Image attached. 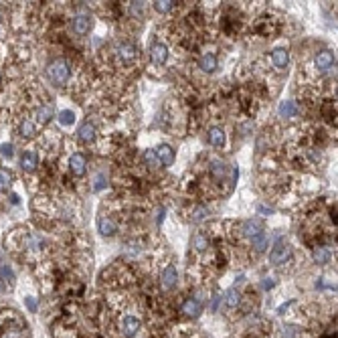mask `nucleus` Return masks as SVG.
<instances>
[{
  "label": "nucleus",
  "instance_id": "nucleus-22",
  "mask_svg": "<svg viewBox=\"0 0 338 338\" xmlns=\"http://www.w3.org/2000/svg\"><path fill=\"white\" fill-rule=\"evenodd\" d=\"M280 113L283 117H294L296 115V106H294V101H283V104L280 106Z\"/></svg>",
  "mask_w": 338,
  "mask_h": 338
},
{
  "label": "nucleus",
  "instance_id": "nucleus-29",
  "mask_svg": "<svg viewBox=\"0 0 338 338\" xmlns=\"http://www.w3.org/2000/svg\"><path fill=\"white\" fill-rule=\"evenodd\" d=\"M176 2H172V0H158V2H154V8L158 12H170L174 8Z\"/></svg>",
  "mask_w": 338,
  "mask_h": 338
},
{
  "label": "nucleus",
  "instance_id": "nucleus-18",
  "mask_svg": "<svg viewBox=\"0 0 338 338\" xmlns=\"http://www.w3.org/2000/svg\"><path fill=\"white\" fill-rule=\"evenodd\" d=\"M243 233L247 235V237H255V235H259L261 233V223L259 221H247L245 225H243Z\"/></svg>",
  "mask_w": 338,
  "mask_h": 338
},
{
  "label": "nucleus",
  "instance_id": "nucleus-4",
  "mask_svg": "<svg viewBox=\"0 0 338 338\" xmlns=\"http://www.w3.org/2000/svg\"><path fill=\"white\" fill-rule=\"evenodd\" d=\"M150 57H152V63L154 65H164L166 59H168V49L164 43H154L150 49Z\"/></svg>",
  "mask_w": 338,
  "mask_h": 338
},
{
  "label": "nucleus",
  "instance_id": "nucleus-6",
  "mask_svg": "<svg viewBox=\"0 0 338 338\" xmlns=\"http://www.w3.org/2000/svg\"><path fill=\"white\" fill-rule=\"evenodd\" d=\"M138 328H140V320L136 316H126L122 320V334H124V338H132L134 334L138 332Z\"/></svg>",
  "mask_w": 338,
  "mask_h": 338
},
{
  "label": "nucleus",
  "instance_id": "nucleus-20",
  "mask_svg": "<svg viewBox=\"0 0 338 338\" xmlns=\"http://www.w3.org/2000/svg\"><path fill=\"white\" fill-rule=\"evenodd\" d=\"M51 117H53V108H51V106H43V108L37 110V120L41 124H47Z\"/></svg>",
  "mask_w": 338,
  "mask_h": 338
},
{
  "label": "nucleus",
  "instance_id": "nucleus-32",
  "mask_svg": "<svg viewBox=\"0 0 338 338\" xmlns=\"http://www.w3.org/2000/svg\"><path fill=\"white\" fill-rule=\"evenodd\" d=\"M130 14L134 19H142L144 16V4L142 2H130Z\"/></svg>",
  "mask_w": 338,
  "mask_h": 338
},
{
  "label": "nucleus",
  "instance_id": "nucleus-37",
  "mask_svg": "<svg viewBox=\"0 0 338 338\" xmlns=\"http://www.w3.org/2000/svg\"><path fill=\"white\" fill-rule=\"evenodd\" d=\"M272 285H274V282H272V280H267V282H263V288H272Z\"/></svg>",
  "mask_w": 338,
  "mask_h": 338
},
{
  "label": "nucleus",
  "instance_id": "nucleus-16",
  "mask_svg": "<svg viewBox=\"0 0 338 338\" xmlns=\"http://www.w3.org/2000/svg\"><path fill=\"white\" fill-rule=\"evenodd\" d=\"M272 61H274V65H276V67L283 69V67L288 65V61H290L288 51H285V49H276L274 53H272Z\"/></svg>",
  "mask_w": 338,
  "mask_h": 338
},
{
  "label": "nucleus",
  "instance_id": "nucleus-5",
  "mask_svg": "<svg viewBox=\"0 0 338 338\" xmlns=\"http://www.w3.org/2000/svg\"><path fill=\"white\" fill-rule=\"evenodd\" d=\"M91 28V19L87 14H77L75 19H73V30H75V35L83 37V35H87Z\"/></svg>",
  "mask_w": 338,
  "mask_h": 338
},
{
  "label": "nucleus",
  "instance_id": "nucleus-27",
  "mask_svg": "<svg viewBox=\"0 0 338 338\" xmlns=\"http://www.w3.org/2000/svg\"><path fill=\"white\" fill-rule=\"evenodd\" d=\"M142 158H144V162H146V164H148L150 168H156V166H158V162H160V160H158V156H156V152H154V150H146Z\"/></svg>",
  "mask_w": 338,
  "mask_h": 338
},
{
  "label": "nucleus",
  "instance_id": "nucleus-14",
  "mask_svg": "<svg viewBox=\"0 0 338 338\" xmlns=\"http://www.w3.org/2000/svg\"><path fill=\"white\" fill-rule=\"evenodd\" d=\"M77 136H79V140H83V142H91V140L95 138V126H93L91 122L81 124L79 130H77Z\"/></svg>",
  "mask_w": 338,
  "mask_h": 338
},
{
  "label": "nucleus",
  "instance_id": "nucleus-28",
  "mask_svg": "<svg viewBox=\"0 0 338 338\" xmlns=\"http://www.w3.org/2000/svg\"><path fill=\"white\" fill-rule=\"evenodd\" d=\"M211 172H213L215 178H223L225 176V164L219 162V160H213L211 162Z\"/></svg>",
  "mask_w": 338,
  "mask_h": 338
},
{
  "label": "nucleus",
  "instance_id": "nucleus-26",
  "mask_svg": "<svg viewBox=\"0 0 338 338\" xmlns=\"http://www.w3.org/2000/svg\"><path fill=\"white\" fill-rule=\"evenodd\" d=\"M251 243H253V247H255V251H257V253L265 251V247H267V239H265V235H263V233L255 235V237L251 239Z\"/></svg>",
  "mask_w": 338,
  "mask_h": 338
},
{
  "label": "nucleus",
  "instance_id": "nucleus-31",
  "mask_svg": "<svg viewBox=\"0 0 338 338\" xmlns=\"http://www.w3.org/2000/svg\"><path fill=\"white\" fill-rule=\"evenodd\" d=\"M21 134L25 138H30V136H35V124H32L30 120H25L21 124Z\"/></svg>",
  "mask_w": 338,
  "mask_h": 338
},
{
  "label": "nucleus",
  "instance_id": "nucleus-11",
  "mask_svg": "<svg viewBox=\"0 0 338 338\" xmlns=\"http://www.w3.org/2000/svg\"><path fill=\"white\" fill-rule=\"evenodd\" d=\"M184 316H189V318H197L200 314V302L195 300V298H189L187 302L182 304V310H180Z\"/></svg>",
  "mask_w": 338,
  "mask_h": 338
},
{
  "label": "nucleus",
  "instance_id": "nucleus-7",
  "mask_svg": "<svg viewBox=\"0 0 338 338\" xmlns=\"http://www.w3.org/2000/svg\"><path fill=\"white\" fill-rule=\"evenodd\" d=\"M71 172L75 174V176H83L85 174V166H87V160H85V156L81 154V152H77V154H73L71 156Z\"/></svg>",
  "mask_w": 338,
  "mask_h": 338
},
{
  "label": "nucleus",
  "instance_id": "nucleus-15",
  "mask_svg": "<svg viewBox=\"0 0 338 338\" xmlns=\"http://www.w3.org/2000/svg\"><path fill=\"white\" fill-rule=\"evenodd\" d=\"M37 164H39V158H37L35 152H25V154L21 156V166L25 168L27 172H32V170H35Z\"/></svg>",
  "mask_w": 338,
  "mask_h": 338
},
{
  "label": "nucleus",
  "instance_id": "nucleus-19",
  "mask_svg": "<svg viewBox=\"0 0 338 338\" xmlns=\"http://www.w3.org/2000/svg\"><path fill=\"white\" fill-rule=\"evenodd\" d=\"M207 245H209V239H207L205 233H197L195 237H193V247H195L197 251H205Z\"/></svg>",
  "mask_w": 338,
  "mask_h": 338
},
{
  "label": "nucleus",
  "instance_id": "nucleus-24",
  "mask_svg": "<svg viewBox=\"0 0 338 338\" xmlns=\"http://www.w3.org/2000/svg\"><path fill=\"white\" fill-rule=\"evenodd\" d=\"M328 259H330V253L324 247H316L314 249V261L316 263H328Z\"/></svg>",
  "mask_w": 338,
  "mask_h": 338
},
{
  "label": "nucleus",
  "instance_id": "nucleus-33",
  "mask_svg": "<svg viewBox=\"0 0 338 338\" xmlns=\"http://www.w3.org/2000/svg\"><path fill=\"white\" fill-rule=\"evenodd\" d=\"M0 152H2L4 156H12L14 154V148H12V144H2V146H0Z\"/></svg>",
  "mask_w": 338,
  "mask_h": 338
},
{
  "label": "nucleus",
  "instance_id": "nucleus-13",
  "mask_svg": "<svg viewBox=\"0 0 338 338\" xmlns=\"http://www.w3.org/2000/svg\"><path fill=\"white\" fill-rule=\"evenodd\" d=\"M198 65H200V69L205 71V73H213L215 69H217V65H219V61H217V57L213 55V53H205L200 57V61H198Z\"/></svg>",
  "mask_w": 338,
  "mask_h": 338
},
{
  "label": "nucleus",
  "instance_id": "nucleus-2",
  "mask_svg": "<svg viewBox=\"0 0 338 338\" xmlns=\"http://www.w3.org/2000/svg\"><path fill=\"white\" fill-rule=\"evenodd\" d=\"M290 255H292L290 245L283 243V241H278L274 251L269 253V261H272V263H285V259H290Z\"/></svg>",
  "mask_w": 338,
  "mask_h": 338
},
{
  "label": "nucleus",
  "instance_id": "nucleus-9",
  "mask_svg": "<svg viewBox=\"0 0 338 338\" xmlns=\"http://www.w3.org/2000/svg\"><path fill=\"white\" fill-rule=\"evenodd\" d=\"M332 65H334V55L330 51H322V53L316 55V67L320 71H328Z\"/></svg>",
  "mask_w": 338,
  "mask_h": 338
},
{
  "label": "nucleus",
  "instance_id": "nucleus-10",
  "mask_svg": "<svg viewBox=\"0 0 338 338\" xmlns=\"http://www.w3.org/2000/svg\"><path fill=\"white\" fill-rule=\"evenodd\" d=\"M156 156H158V160H162L164 166H170L174 162V150L168 144H160L156 150Z\"/></svg>",
  "mask_w": 338,
  "mask_h": 338
},
{
  "label": "nucleus",
  "instance_id": "nucleus-34",
  "mask_svg": "<svg viewBox=\"0 0 338 338\" xmlns=\"http://www.w3.org/2000/svg\"><path fill=\"white\" fill-rule=\"evenodd\" d=\"M202 217H207V209H202V207H200V209H197V211H195V217H193V219H195V221H200Z\"/></svg>",
  "mask_w": 338,
  "mask_h": 338
},
{
  "label": "nucleus",
  "instance_id": "nucleus-35",
  "mask_svg": "<svg viewBox=\"0 0 338 338\" xmlns=\"http://www.w3.org/2000/svg\"><path fill=\"white\" fill-rule=\"evenodd\" d=\"M106 187V180H104V176H97V182H95V191H101Z\"/></svg>",
  "mask_w": 338,
  "mask_h": 338
},
{
  "label": "nucleus",
  "instance_id": "nucleus-21",
  "mask_svg": "<svg viewBox=\"0 0 338 338\" xmlns=\"http://www.w3.org/2000/svg\"><path fill=\"white\" fill-rule=\"evenodd\" d=\"M10 182H12V172H8L6 168H0V193L6 191L10 187Z\"/></svg>",
  "mask_w": 338,
  "mask_h": 338
},
{
  "label": "nucleus",
  "instance_id": "nucleus-23",
  "mask_svg": "<svg viewBox=\"0 0 338 338\" xmlns=\"http://www.w3.org/2000/svg\"><path fill=\"white\" fill-rule=\"evenodd\" d=\"M225 304H227V308L233 310V308H237V304H239V294L235 292V290H229L225 294Z\"/></svg>",
  "mask_w": 338,
  "mask_h": 338
},
{
  "label": "nucleus",
  "instance_id": "nucleus-17",
  "mask_svg": "<svg viewBox=\"0 0 338 338\" xmlns=\"http://www.w3.org/2000/svg\"><path fill=\"white\" fill-rule=\"evenodd\" d=\"M97 225H99L101 235H113L115 233V223L112 221V219H108V217H101Z\"/></svg>",
  "mask_w": 338,
  "mask_h": 338
},
{
  "label": "nucleus",
  "instance_id": "nucleus-25",
  "mask_svg": "<svg viewBox=\"0 0 338 338\" xmlns=\"http://www.w3.org/2000/svg\"><path fill=\"white\" fill-rule=\"evenodd\" d=\"M322 113H324V117H326L330 124L336 122V110H334V104H332V101H326V104L322 106Z\"/></svg>",
  "mask_w": 338,
  "mask_h": 338
},
{
  "label": "nucleus",
  "instance_id": "nucleus-36",
  "mask_svg": "<svg viewBox=\"0 0 338 338\" xmlns=\"http://www.w3.org/2000/svg\"><path fill=\"white\" fill-rule=\"evenodd\" d=\"M27 306H28L30 312H35V310H37V302L32 300V298H28V300H27Z\"/></svg>",
  "mask_w": 338,
  "mask_h": 338
},
{
  "label": "nucleus",
  "instance_id": "nucleus-8",
  "mask_svg": "<svg viewBox=\"0 0 338 338\" xmlns=\"http://www.w3.org/2000/svg\"><path fill=\"white\" fill-rule=\"evenodd\" d=\"M136 53H138V49H136V45H134V43L124 41V43L117 45V55H120L122 61H132L134 57H136Z\"/></svg>",
  "mask_w": 338,
  "mask_h": 338
},
{
  "label": "nucleus",
  "instance_id": "nucleus-3",
  "mask_svg": "<svg viewBox=\"0 0 338 338\" xmlns=\"http://www.w3.org/2000/svg\"><path fill=\"white\" fill-rule=\"evenodd\" d=\"M176 280H178V274H176V267L174 265H166L164 272L160 276V282H162V288L164 290H172L176 285Z\"/></svg>",
  "mask_w": 338,
  "mask_h": 338
},
{
  "label": "nucleus",
  "instance_id": "nucleus-12",
  "mask_svg": "<svg viewBox=\"0 0 338 338\" xmlns=\"http://www.w3.org/2000/svg\"><path fill=\"white\" fill-rule=\"evenodd\" d=\"M207 138H209V144L211 146L221 148L225 144V132H223V128H211L209 134H207Z\"/></svg>",
  "mask_w": 338,
  "mask_h": 338
},
{
  "label": "nucleus",
  "instance_id": "nucleus-1",
  "mask_svg": "<svg viewBox=\"0 0 338 338\" xmlns=\"http://www.w3.org/2000/svg\"><path fill=\"white\" fill-rule=\"evenodd\" d=\"M47 75L51 77V81H53V83L63 85V83H67V79H69L71 71H69V65H67L63 59H57V61H53L47 67Z\"/></svg>",
  "mask_w": 338,
  "mask_h": 338
},
{
  "label": "nucleus",
  "instance_id": "nucleus-30",
  "mask_svg": "<svg viewBox=\"0 0 338 338\" xmlns=\"http://www.w3.org/2000/svg\"><path fill=\"white\" fill-rule=\"evenodd\" d=\"M59 122H61V124H65V126H71V124L75 122V113H73V112H69V110L59 112Z\"/></svg>",
  "mask_w": 338,
  "mask_h": 338
},
{
  "label": "nucleus",
  "instance_id": "nucleus-38",
  "mask_svg": "<svg viewBox=\"0 0 338 338\" xmlns=\"http://www.w3.org/2000/svg\"><path fill=\"white\" fill-rule=\"evenodd\" d=\"M0 19H2V16H0Z\"/></svg>",
  "mask_w": 338,
  "mask_h": 338
}]
</instances>
